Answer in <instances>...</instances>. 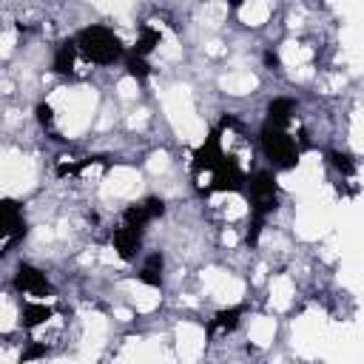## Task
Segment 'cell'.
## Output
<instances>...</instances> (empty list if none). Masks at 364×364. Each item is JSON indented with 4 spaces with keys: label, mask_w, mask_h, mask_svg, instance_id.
<instances>
[{
    "label": "cell",
    "mask_w": 364,
    "mask_h": 364,
    "mask_svg": "<svg viewBox=\"0 0 364 364\" xmlns=\"http://www.w3.org/2000/svg\"><path fill=\"white\" fill-rule=\"evenodd\" d=\"M247 182V196H250V228H247V245L259 242V233L264 228V219L276 210L279 205V185L273 171H256L245 176Z\"/></svg>",
    "instance_id": "obj_1"
},
{
    "label": "cell",
    "mask_w": 364,
    "mask_h": 364,
    "mask_svg": "<svg viewBox=\"0 0 364 364\" xmlns=\"http://www.w3.org/2000/svg\"><path fill=\"white\" fill-rule=\"evenodd\" d=\"M74 43H77V51L82 57H88L91 63H97V65H114L125 54L119 37L111 28H105V26H85V28H80Z\"/></svg>",
    "instance_id": "obj_2"
},
{
    "label": "cell",
    "mask_w": 364,
    "mask_h": 364,
    "mask_svg": "<svg viewBox=\"0 0 364 364\" xmlns=\"http://www.w3.org/2000/svg\"><path fill=\"white\" fill-rule=\"evenodd\" d=\"M259 145H262L264 159H267L276 171H290V168H296V162H299V148H296V139H293L282 125L264 122L262 131H259Z\"/></svg>",
    "instance_id": "obj_3"
},
{
    "label": "cell",
    "mask_w": 364,
    "mask_h": 364,
    "mask_svg": "<svg viewBox=\"0 0 364 364\" xmlns=\"http://www.w3.org/2000/svg\"><path fill=\"white\" fill-rule=\"evenodd\" d=\"M210 173H213V182H210V188L205 193H210V191H219L222 193V191H242L245 188V171L228 154H222V159L210 168Z\"/></svg>",
    "instance_id": "obj_4"
},
{
    "label": "cell",
    "mask_w": 364,
    "mask_h": 364,
    "mask_svg": "<svg viewBox=\"0 0 364 364\" xmlns=\"http://www.w3.org/2000/svg\"><path fill=\"white\" fill-rule=\"evenodd\" d=\"M14 290L28 293V296H37V299H46V296H51V282H48V276L40 267L23 262L14 270Z\"/></svg>",
    "instance_id": "obj_5"
},
{
    "label": "cell",
    "mask_w": 364,
    "mask_h": 364,
    "mask_svg": "<svg viewBox=\"0 0 364 364\" xmlns=\"http://www.w3.org/2000/svg\"><path fill=\"white\" fill-rule=\"evenodd\" d=\"M162 213H165V202L159 196H148V199H142L136 205H128L122 210V225H131V228L145 230V225L154 222V219H159Z\"/></svg>",
    "instance_id": "obj_6"
},
{
    "label": "cell",
    "mask_w": 364,
    "mask_h": 364,
    "mask_svg": "<svg viewBox=\"0 0 364 364\" xmlns=\"http://www.w3.org/2000/svg\"><path fill=\"white\" fill-rule=\"evenodd\" d=\"M0 236L9 242H17L26 236V219L23 208L14 199H0Z\"/></svg>",
    "instance_id": "obj_7"
},
{
    "label": "cell",
    "mask_w": 364,
    "mask_h": 364,
    "mask_svg": "<svg viewBox=\"0 0 364 364\" xmlns=\"http://www.w3.org/2000/svg\"><path fill=\"white\" fill-rule=\"evenodd\" d=\"M222 128H213L208 136H205V142L193 151V171L199 173V171H210L219 159H222Z\"/></svg>",
    "instance_id": "obj_8"
},
{
    "label": "cell",
    "mask_w": 364,
    "mask_h": 364,
    "mask_svg": "<svg viewBox=\"0 0 364 364\" xmlns=\"http://www.w3.org/2000/svg\"><path fill=\"white\" fill-rule=\"evenodd\" d=\"M111 242H114V250L119 253V259L131 262L139 253V247H142V230L139 228H131V225H119L114 230Z\"/></svg>",
    "instance_id": "obj_9"
},
{
    "label": "cell",
    "mask_w": 364,
    "mask_h": 364,
    "mask_svg": "<svg viewBox=\"0 0 364 364\" xmlns=\"http://www.w3.org/2000/svg\"><path fill=\"white\" fill-rule=\"evenodd\" d=\"M162 273H165V256L159 250L148 253L142 267H139V282L148 284V287H162V279H165Z\"/></svg>",
    "instance_id": "obj_10"
},
{
    "label": "cell",
    "mask_w": 364,
    "mask_h": 364,
    "mask_svg": "<svg viewBox=\"0 0 364 364\" xmlns=\"http://www.w3.org/2000/svg\"><path fill=\"white\" fill-rule=\"evenodd\" d=\"M48 318H51V307L43 304V301H26L23 310H20V324H23L26 330L40 327V324H46Z\"/></svg>",
    "instance_id": "obj_11"
},
{
    "label": "cell",
    "mask_w": 364,
    "mask_h": 364,
    "mask_svg": "<svg viewBox=\"0 0 364 364\" xmlns=\"http://www.w3.org/2000/svg\"><path fill=\"white\" fill-rule=\"evenodd\" d=\"M74 57H77V43H74V40H63V43L57 46V51H54L51 68L65 77V74L74 71Z\"/></svg>",
    "instance_id": "obj_12"
},
{
    "label": "cell",
    "mask_w": 364,
    "mask_h": 364,
    "mask_svg": "<svg viewBox=\"0 0 364 364\" xmlns=\"http://www.w3.org/2000/svg\"><path fill=\"white\" fill-rule=\"evenodd\" d=\"M293 111H296V102L290 100V97H276V100H270L267 102V122H273V125H287L290 122V117H293Z\"/></svg>",
    "instance_id": "obj_13"
},
{
    "label": "cell",
    "mask_w": 364,
    "mask_h": 364,
    "mask_svg": "<svg viewBox=\"0 0 364 364\" xmlns=\"http://www.w3.org/2000/svg\"><path fill=\"white\" fill-rule=\"evenodd\" d=\"M245 316V307L242 304H233V307H225V310H219L213 318H210V333L213 330H222V333H230V330H236V324H239V318Z\"/></svg>",
    "instance_id": "obj_14"
},
{
    "label": "cell",
    "mask_w": 364,
    "mask_h": 364,
    "mask_svg": "<svg viewBox=\"0 0 364 364\" xmlns=\"http://www.w3.org/2000/svg\"><path fill=\"white\" fill-rule=\"evenodd\" d=\"M159 40H162V34L156 31V28H151V26H142L139 28V37H136V43H134V54H139V57H148L156 46H159Z\"/></svg>",
    "instance_id": "obj_15"
},
{
    "label": "cell",
    "mask_w": 364,
    "mask_h": 364,
    "mask_svg": "<svg viewBox=\"0 0 364 364\" xmlns=\"http://www.w3.org/2000/svg\"><path fill=\"white\" fill-rule=\"evenodd\" d=\"M125 71H128V77H134L136 82H145L148 74H151V65L145 63V57L128 51V54H125Z\"/></svg>",
    "instance_id": "obj_16"
},
{
    "label": "cell",
    "mask_w": 364,
    "mask_h": 364,
    "mask_svg": "<svg viewBox=\"0 0 364 364\" xmlns=\"http://www.w3.org/2000/svg\"><path fill=\"white\" fill-rule=\"evenodd\" d=\"M327 156H330V165H333L338 173H344V176H353V173H355V159H353L347 151H330Z\"/></svg>",
    "instance_id": "obj_17"
},
{
    "label": "cell",
    "mask_w": 364,
    "mask_h": 364,
    "mask_svg": "<svg viewBox=\"0 0 364 364\" xmlns=\"http://www.w3.org/2000/svg\"><path fill=\"white\" fill-rule=\"evenodd\" d=\"M34 114H37L40 128H46V131H51V128H54V111H51V105H48V102H37Z\"/></svg>",
    "instance_id": "obj_18"
},
{
    "label": "cell",
    "mask_w": 364,
    "mask_h": 364,
    "mask_svg": "<svg viewBox=\"0 0 364 364\" xmlns=\"http://www.w3.org/2000/svg\"><path fill=\"white\" fill-rule=\"evenodd\" d=\"M40 355H46V347L34 344V347H28V350H26V353H23L20 358H23V361H28V358H40Z\"/></svg>",
    "instance_id": "obj_19"
},
{
    "label": "cell",
    "mask_w": 364,
    "mask_h": 364,
    "mask_svg": "<svg viewBox=\"0 0 364 364\" xmlns=\"http://www.w3.org/2000/svg\"><path fill=\"white\" fill-rule=\"evenodd\" d=\"M264 65H267V68H279V65H282V63H279V54L267 48V51H264Z\"/></svg>",
    "instance_id": "obj_20"
},
{
    "label": "cell",
    "mask_w": 364,
    "mask_h": 364,
    "mask_svg": "<svg viewBox=\"0 0 364 364\" xmlns=\"http://www.w3.org/2000/svg\"><path fill=\"white\" fill-rule=\"evenodd\" d=\"M228 3H230V9H239V6L245 3V0H228Z\"/></svg>",
    "instance_id": "obj_21"
},
{
    "label": "cell",
    "mask_w": 364,
    "mask_h": 364,
    "mask_svg": "<svg viewBox=\"0 0 364 364\" xmlns=\"http://www.w3.org/2000/svg\"><path fill=\"white\" fill-rule=\"evenodd\" d=\"M3 256H6V250H3V247H0V262H3Z\"/></svg>",
    "instance_id": "obj_22"
}]
</instances>
